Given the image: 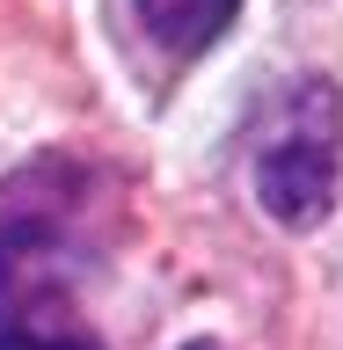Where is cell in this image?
Returning <instances> with one entry per match:
<instances>
[{
	"label": "cell",
	"mask_w": 343,
	"mask_h": 350,
	"mask_svg": "<svg viewBox=\"0 0 343 350\" xmlns=\"http://www.w3.org/2000/svg\"><path fill=\"white\" fill-rule=\"evenodd\" d=\"M117 234V183L73 153H37L0 183V306L66 299Z\"/></svg>",
	"instance_id": "1"
},
{
	"label": "cell",
	"mask_w": 343,
	"mask_h": 350,
	"mask_svg": "<svg viewBox=\"0 0 343 350\" xmlns=\"http://www.w3.org/2000/svg\"><path fill=\"white\" fill-rule=\"evenodd\" d=\"M336 153H343V103L322 73L285 81L249 124L256 197L278 226H314L336 204Z\"/></svg>",
	"instance_id": "2"
},
{
	"label": "cell",
	"mask_w": 343,
	"mask_h": 350,
	"mask_svg": "<svg viewBox=\"0 0 343 350\" xmlns=\"http://www.w3.org/2000/svg\"><path fill=\"white\" fill-rule=\"evenodd\" d=\"M125 15H131V37L147 44L153 59L197 66L227 37V22L241 15V0H125Z\"/></svg>",
	"instance_id": "3"
},
{
	"label": "cell",
	"mask_w": 343,
	"mask_h": 350,
	"mask_svg": "<svg viewBox=\"0 0 343 350\" xmlns=\"http://www.w3.org/2000/svg\"><path fill=\"white\" fill-rule=\"evenodd\" d=\"M0 350H103V336L66 299H22L0 321Z\"/></svg>",
	"instance_id": "4"
},
{
	"label": "cell",
	"mask_w": 343,
	"mask_h": 350,
	"mask_svg": "<svg viewBox=\"0 0 343 350\" xmlns=\"http://www.w3.org/2000/svg\"><path fill=\"white\" fill-rule=\"evenodd\" d=\"M183 350H219V343H183Z\"/></svg>",
	"instance_id": "5"
}]
</instances>
